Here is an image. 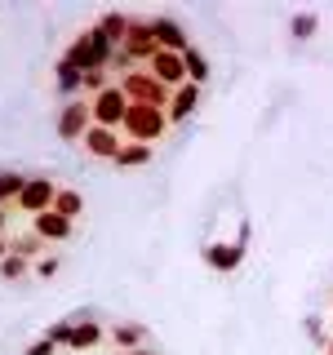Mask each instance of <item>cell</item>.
Here are the masks:
<instances>
[{
	"label": "cell",
	"mask_w": 333,
	"mask_h": 355,
	"mask_svg": "<svg viewBox=\"0 0 333 355\" xmlns=\"http://www.w3.org/2000/svg\"><path fill=\"white\" fill-rule=\"evenodd\" d=\"M111 58H116V44H107L98 27H89V31H80V36L67 44V53L58 62H67L71 71L85 76V71H111Z\"/></svg>",
	"instance_id": "6da1fadb"
},
{
	"label": "cell",
	"mask_w": 333,
	"mask_h": 355,
	"mask_svg": "<svg viewBox=\"0 0 333 355\" xmlns=\"http://www.w3.org/2000/svg\"><path fill=\"white\" fill-rule=\"evenodd\" d=\"M164 133H169V116H164V107H138V103H129L125 125H120V138H125V142H147V147H155Z\"/></svg>",
	"instance_id": "7a4b0ae2"
},
{
	"label": "cell",
	"mask_w": 333,
	"mask_h": 355,
	"mask_svg": "<svg viewBox=\"0 0 333 355\" xmlns=\"http://www.w3.org/2000/svg\"><path fill=\"white\" fill-rule=\"evenodd\" d=\"M116 85L125 89V98L138 103V107H169V98H173V89H164L147 67H133V71H125Z\"/></svg>",
	"instance_id": "3957f363"
},
{
	"label": "cell",
	"mask_w": 333,
	"mask_h": 355,
	"mask_svg": "<svg viewBox=\"0 0 333 355\" xmlns=\"http://www.w3.org/2000/svg\"><path fill=\"white\" fill-rule=\"evenodd\" d=\"M53 196H58V182H53V173H27V187H22V196H18V214H27V218H36L44 214V209H53Z\"/></svg>",
	"instance_id": "277c9868"
},
{
	"label": "cell",
	"mask_w": 333,
	"mask_h": 355,
	"mask_svg": "<svg viewBox=\"0 0 333 355\" xmlns=\"http://www.w3.org/2000/svg\"><path fill=\"white\" fill-rule=\"evenodd\" d=\"M89 125H94V111H89V98H71V103L58 107V120H53V133L62 142H80Z\"/></svg>",
	"instance_id": "5b68a950"
},
{
	"label": "cell",
	"mask_w": 333,
	"mask_h": 355,
	"mask_svg": "<svg viewBox=\"0 0 333 355\" xmlns=\"http://www.w3.org/2000/svg\"><path fill=\"white\" fill-rule=\"evenodd\" d=\"M89 111H94V125H103V129H120V125H125V111H129L125 89H120V85L103 89L98 98H89Z\"/></svg>",
	"instance_id": "8992f818"
},
{
	"label": "cell",
	"mask_w": 333,
	"mask_h": 355,
	"mask_svg": "<svg viewBox=\"0 0 333 355\" xmlns=\"http://www.w3.org/2000/svg\"><path fill=\"white\" fill-rule=\"evenodd\" d=\"M147 71L160 80L164 89H178V85H187V62H182V53H169V49H155V58L147 62Z\"/></svg>",
	"instance_id": "52a82bcc"
},
{
	"label": "cell",
	"mask_w": 333,
	"mask_h": 355,
	"mask_svg": "<svg viewBox=\"0 0 333 355\" xmlns=\"http://www.w3.org/2000/svg\"><path fill=\"white\" fill-rule=\"evenodd\" d=\"M71 231H76V222H67L62 214H53V209H44V214L31 218V236L40 244H62V240H71Z\"/></svg>",
	"instance_id": "ba28073f"
},
{
	"label": "cell",
	"mask_w": 333,
	"mask_h": 355,
	"mask_svg": "<svg viewBox=\"0 0 333 355\" xmlns=\"http://www.w3.org/2000/svg\"><path fill=\"white\" fill-rule=\"evenodd\" d=\"M80 147L94 155V160H116V151L125 147L120 129H103V125H89V133L80 138Z\"/></svg>",
	"instance_id": "9c48e42d"
},
{
	"label": "cell",
	"mask_w": 333,
	"mask_h": 355,
	"mask_svg": "<svg viewBox=\"0 0 333 355\" xmlns=\"http://www.w3.org/2000/svg\"><path fill=\"white\" fill-rule=\"evenodd\" d=\"M151 31H155V44H160V49H169V53H187V49H191L182 22L169 18V14H155V18H151Z\"/></svg>",
	"instance_id": "30bf717a"
},
{
	"label": "cell",
	"mask_w": 333,
	"mask_h": 355,
	"mask_svg": "<svg viewBox=\"0 0 333 355\" xmlns=\"http://www.w3.org/2000/svg\"><path fill=\"white\" fill-rule=\"evenodd\" d=\"M107 342V329L98 324V320L89 315H71V342H67V351H94Z\"/></svg>",
	"instance_id": "8fae6325"
},
{
	"label": "cell",
	"mask_w": 333,
	"mask_h": 355,
	"mask_svg": "<svg viewBox=\"0 0 333 355\" xmlns=\"http://www.w3.org/2000/svg\"><path fill=\"white\" fill-rule=\"evenodd\" d=\"M205 262L214 266V271H236V266L244 262V240H214L205 244Z\"/></svg>",
	"instance_id": "7c38bea8"
},
{
	"label": "cell",
	"mask_w": 333,
	"mask_h": 355,
	"mask_svg": "<svg viewBox=\"0 0 333 355\" xmlns=\"http://www.w3.org/2000/svg\"><path fill=\"white\" fill-rule=\"evenodd\" d=\"M200 107V85H178L173 89V98H169V107H164V116H169V125H182V120H191V111Z\"/></svg>",
	"instance_id": "4fadbf2b"
},
{
	"label": "cell",
	"mask_w": 333,
	"mask_h": 355,
	"mask_svg": "<svg viewBox=\"0 0 333 355\" xmlns=\"http://www.w3.org/2000/svg\"><path fill=\"white\" fill-rule=\"evenodd\" d=\"M107 342L111 347H116V355H125V351H138V347H147V329L142 324H111L107 329Z\"/></svg>",
	"instance_id": "5bb4252c"
},
{
	"label": "cell",
	"mask_w": 333,
	"mask_h": 355,
	"mask_svg": "<svg viewBox=\"0 0 333 355\" xmlns=\"http://www.w3.org/2000/svg\"><path fill=\"white\" fill-rule=\"evenodd\" d=\"M129 22H133L129 14H120V9H107V14L98 18L94 27L103 31V40H107V44H116V49H120V44H125V31H129Z\"/></svg>",
	"instance_id": "9a60e30c"
},
{
	"label": "cell",
	"mask_w": 333,
	"mask_h": 355,
	"mask_svg": "<svg viewBox=\"0 0 333 355\" xmlns=\"http://www.w3.org/2000/svg\"><path fill=\"white\" fill-rule=\"evenodd\" d=\"M151 155H155V147H147V142H125L111 164L116 169H142V164H151Z\"/></svg>",
	"instance_id": "2e32d148"
},
{
	"label": "cell",
	"mask_w": 333,
	"mask_h": 355,
	"mask_svg": "<svg viewBox=\"0 0 333 355\" xmlns=\"http://www.w3.org/2000/svg\"><path fill=\"white\" fill-rule=\"evenodd\" d=\"M53 85H58V94L71 103V98H85V76L80 71H71L67 62H58L53 67Z\"/></svg>",
	"instance_id": "e0dca14e"
},
{
	"label": "cell",
	"mask_w": 333,
	"mask_h": 355,
	"mask_svg": "<svg viewBox=\"0 0 333 355\" xmlns=\"http://www.w3.org/2000/svg\"><path fill=\"white\" fill-rule=\"evenodd\" d=\"M53 214H62L67 222H80L85 218V196L71 191V187H58V196H53Z\"/></svg>",
	"instance_id": "ac0fdd59"
},
{
	"label": "cell",
	"mask_w": 333,
	"mask_h": 355,
	"mask_svg": "<svg viewBox=\"0 0 333 355\" xmlns=\"http://www.w3.org/2000/svg\"><path fill=\"white\" fill-rule=\"evenodd\" d=\"M22 187H27V173H14V169H0V209H14Z\"/></svg>",
	"instance_id": "d6986e66"
},
{
	"label": "cell",
	"mask_w": 333,
	"mask_h": 355,
	"mask_svg": "<svg viewBox=\"0 0 333 355\" xmlns=\"http://www.w3.org/2000/svg\"><path fill=\"white\" fill-rule=\"evenodd\" d=\"M27 271H31V258H27V253H18V249H9V258L0 262V280L14 284V280H22Z\"/></svg>",
	"instance_id": "ffe728a7"
},
{
	"label": "cell",
	"mask_w": 333,
	"mask_h": 355,
	"mask_svg": "<svg viewBox=\"0 0 333 355\" xmlns=\"http://www.w3.org/2000/svg\"><path fill=\"white\" fill-rule=\"evenodd\" d=\"M182 62H187V80H191V85H205V80H209V58L196 49V44L182 53Z\"/></svg>",
	"instance_id": "44dd1931"
},
{
	"label": "cell",
	"mask_w": 333,
	"mask_h": 355,
	"mask_svg": "<svg viewBox=\"0 0 333 355\" xmlns=\"http://www.w3.org/2000/svg\"><path fill=\"white\" fill-rule=\"evenodd\" d=\"M289 31H293L298 40H311L320 31V14H311V9H302V14H293V22H289Z\"/></svg>",
	"instance_id": "7402d4cb"
},
{
	"label": "cell",
	"mask_w": 333,
	"mask_h": 355,
	"mask_svg": "<svg viewBox=\"0 0 333 355\" xmlns=\"http://www.w3.org/2000/svg\"><path fill=\"white\" fill-rule=\"evenodd\" d=\"M58 258H53V253H40L36 262H31V275H40V280H49V275H58Z\"/></svg>",
	"instance_id": "603a6c76"
},
{
	"label": "cell",
	"mask_w": 333,
	"mask_h": 355,
	"mask_svg": "<svg viewBox=\"0 0 333 355\" xmlns=\"http://www.w3.org/2000/svg\"><path fill=\"white\" fill-rule=\"evenodd\" d=\"M44 338H49L53 347H67V342H71V320H58V324H49V329H44Z\"/></svg>",
	"instance_id": "cb8c5ba5"
},
{
	"label": "cell",
	"mask_w": 333,
	"mask_h": 355,
	"mask_svg": "<svg viewBox=\"0 0 333 355\" xmlns=\"http://www.w3.org/2000/svg\"><path fill=\"white\" fill-rule=\"evenodd\" d=\"M22 355H58V347H53L49 338H36V342H31V347L22 351Z\"/></svg>",
	"instance_id": "d4e9b609"
},
{
	"label": "cell",
	"mask_w": 333,
	"mask_h": 355,
	"mask_svg": "<svg viewBox=\"0 0 333 355\" xmlns=\"http://www.w3.org/2000/svg\"><path fill=\"white\" fill-rule=\"evenodd\" d=\"M307 333H311L316 342H329V338H325V329H320V315H311V320H307Z\"/></svg>",
	"instance_id": "484cf974"
},
{
	"label": "cell",
	"mask_w": 333,
	"mask_h": 355,
	"mask_svg": "<svg viewBox=\"0 0 333 355\" xmlns=\"http://www.w3.org/2000/svg\"><path fill=\"white\" fill-rule=\"evenodd\" d=\"M9 249H14V244H9L5 236H0V262H5V258H9Z\"/></svg>",
	"instance_id": "4316f807"
},
{
	"label": "cell",
	"mask_w": 333,
	"mask_h": 355,
	"mask_svg": "<svg viewBox=\"0 0 333 355\" xmlns=\"http://www.w3.org/2000/svg\"><path fill=\"white\" fill-rule=\"evenodd\" d=\"M9 231V209H0V236Z\"/></svg>",
	"instance_id": "83f0119b"
},
{
	"label": "cell",
	"mask_w": 333,
	"mask_h": 355,
	"mask_svg": "<svg viewBox=\"0 0 333 355\" xmlns=\"http://www.w3.org/2000/svg\"><path fill=\"white\" fill-rule=\"evenodd\" d=\"M125 355H155L151 347H138V351H125Z\"/></svg>",
	"instance_id": "f1b7e54d"
},
{
	"label": "cell",
	"mask_w": 333,
	"mask_h": 355,
	"mask_svg": "<svg viewBox=\"0 0 333 355\" xmlns=\"http://www.w3.org/2000/svg\"><path fill=\"white\" fill-rule=\"evenodd\" d=\"M325 355H333V338H329V342H325Z\"/></svg>",
	"instance_id": "f546056e"
}]
</instances>
